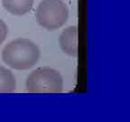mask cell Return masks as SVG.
I'll return each mask as SVG.
<instances>
[{"instance_id": "8992f818", "label": "cell", "mask_w": 130, "mask_h": 122, "mask_svg": "<svg viewBox=\"0 0 130 122\" xmlns=\"http://www.w3.org/2000/svg\"><path fill=\"white\" fill-rule=\"evenodd\" d=\"M16 89V80L10 70L0 66V93H10Z\"/></svg>"}, {"instance_id": "52a82bcc", "label": "cell", "mask_w": 130, "mask_h": 122, "mask_svg": "<svg viewBox=\"0 0 130 122\" xmlns=\"http://www.w3.org/2000/svg\"><path fill=\"white\" fill-rule=\"evenodd\" d=\"M7 33H8L7 25H6V23L2 19H0V45L5 42L6 36H7Z\"/></svg>"}, {"instance_id": "277c9868", "label": "cell", "mask_w": 130, "mask_h": 122, "mask_svg": "<svg viewBox=\"0 0 130 122\" xmlns=\"http://www.w3.org/2000/svg\"><path fill=\"white\" fill-rule=\"evenodd\" d=\"M60 45L64 53L71 56L78 55V28L70 26L63 30L60 36Z\"/></svg>"}, {"instance_id": "7a4b0ae2", "label": "cell", "mask_w": 130, "mask_h": 122, "mask_svg": "<svg viewBox=\"0 0 130 122\" xmlns=\"http://www.w3.org/2000/svg\"><path fill=\"white\" fill-rule=\"evenodd\" d=\"M26 89L30 93H60L63 90V79L53 68H37L27 77Z\"/></svg>"}, {"instance_id": "6da1fadb", "label": "cell", "mask_w": 130, "mask_h": 122, "mask_svg": "<svg viewBox=\"0 0 130 122\" xmlns=\"http://www.w3.org/2000/svg\"><path fill=\"white\" fill-rule=\"evenodd\" d=\"M40 49L29 39L18 38L6 45L2 59L7 66L15 70H28L40 59Z\"/></svg>"}, {"instance_id": "5b68a950", "label": "cell", "mask_w": 130, "mask_h": 122, "mask_svg": "<svg viewBox=\"0 0 130 122\" xmlns=\"http://www.w3.org/2000/svg\"><path fill=\"white\" fill-rule=\"evenodd\" d=\"M35 0H2L4 8L14 16H24L32 10Z\"/></svg>"}, {"instance_id": "3957f363", "label": "cell", "mask_w": 130, "mask_h": 122, "mask_svg": "<svg viewBox=\"0 0 130 122\" xmlns=\"http://www.w3.org/2000/svg\"><path fill=\"white\" fill-rule=\"evenodd\" d=\"M36 20L49 31L61 28L67 22L69 9L62 0H43L36 9Z\"/></svg>"}]
</instances>
